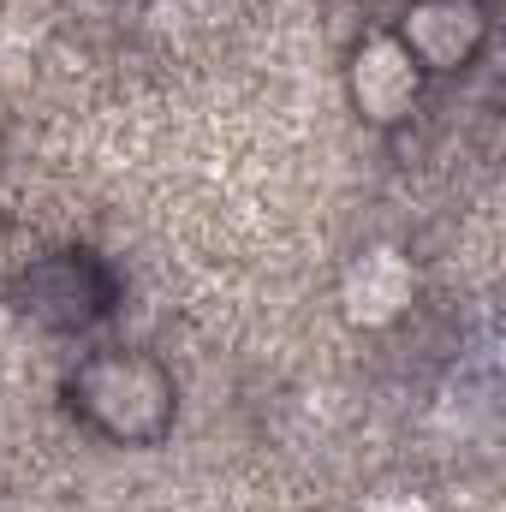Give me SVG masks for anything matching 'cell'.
Masks as SVG:
<instances>
[{"label": "cell", "instance_id": "cell-1", "mask_svg": "<svg viewBox=\"0 0 506 512\" xmlns=\"http://www.w3.org/2000/svg\"><path fill=\"white\" fill-rule=\"evenodd\" d=\"M72 405L114 441H155L173 423V382L143 352H102L78 364Z\"/></svg>", "mask_w": 506, "mask_h": 512}, {"label": "cell", "instance_id": "cell-2", "mask_svg": "<svg viewBox=\"0 0 506 512\" xmlns=\"http://www.w3.org/2000/svg\"><path fill=\"white\" fill-rule=\"evenodd\" d=\"M18 298H24V310L36 322L78 328V322H90V316L108 310V280H102V268L84 251H60V256H48V262H36L18 280Z\"/></svg>", "mask_w": 506, "mask_h": 512}, {"label": "cell", "instance_id": "cell-3", "mask_svg": "<svg viewBox=\"0 0 506 512\" xmlns=\"http://www.w3.org/2000/svg\"><path fill=\"white\" fill-rule=\"evenodd\" d=\"M417 90H423V66L411 60V48L399 36H364L358 54H352V102L370 126H393L417 108Z\"/></svg>", "mask_w": 506, "mask_h": 512}, {"label": "cell", "instance_id": "cell-4", "mask_svg": "<svg viewBox=\"0 0 506 512\" xmlns=\"http://www.w3.org/2000/svg\"><path fill=\"white\" fill-rule=\"evenodd\" d=\"M483 36H489L483 0H417L399 30V42L423 72H459L483 48Z\"/></svg>", "mask_w": 506, "mask_h": 512}, {"label": "cell", "instance_id": "cell-5", "mask_svg": "<svg viewBox=\"0 0 506 512\" xmlns=\"http://www.w3.org/2000/svg\"><path fill=\"white\" fill-rule=\"evenodd\" d=\"M411 292H417V274H411V262L393 251V245L364 251L352 268H346V286H340L346 316L364 322V328H387V322H399V316L411 310Z\"/></svg>", "mask_w": 506, "mask_h": 512}, {"label": "cell", "instance_id": "cell-6", "mask_svg": "<svg viewBox=\"0 0 506 512\" xmlns=\"http://www.w3.org/2000/svg\"><path fill=\"white\" fill-rule=\"evenodd\" d=\"M364 512H423V501H405V495H381V501H370Z\"/></svg>", "mask_w": 506, "mask_h": 512}]
</instances>
